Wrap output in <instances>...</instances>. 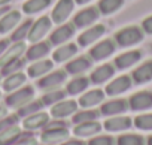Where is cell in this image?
Returning a JSON list of instances; mask_svg holds the SVG:
<instances>
[{
  "mask_svg": "<svg viewBox=\"0 0 152 145\" xmlns=\"http://www.w3.org/2000/svg\"><path fill=\"white\" fill-rule=\"evenodd\" d=\"M70 138V130L63 120H51L46 127L40 132V142L48 145H60L66 139Z\"/></svg>",
  "mask_w": 152,
  "mask_h": 145,
  "instance_id": "cell-1",
  "label": "cell"
},
{
  "mask_svg": "<svg viewBox=\"0 0 152 145\" xmlns=\"http://www.w3.org/2000/svg\"><path fill=\"white\" fill-rule=\"evenodd\" d=\"M143 36H145V32L142 30L140 26H127L115 33L113 40L118 46L128 48V46H134L139 42H142Z\"/></svg>",
  "mask_w": 152,
  "mask_h": 145,
  "instance_id": "cell-2",
  "label": "cell"
},
{
  "mask_svg": "<svg viewBox=\"0 0 152 145\" xmlns=\"http://www.w3.org/2000/svg\"><path fill=\"white\" fill-rule=\"evenodd\" d=\"M33 99H34V87L33 85H23L18 90L8 93V96L5 97V106L8 109L17 111Z\"/></svg>",
  "mask_w": 152,
  "mask_h": 145,
  "instance_id": "cell-3",
  "label": "cell"
},
{
  "mask_svg": "<svg viewBox=\"0 0 152 145\" xmlns=\"http://www.w3.org/2000/svg\"><path fill=\"white\" fill-rule=\"evenodd\" d=\"M67 79V72L64 69H58V70H51L49 74H46L45 77L39 78L37 81V87L40 90H54V88H60Z\"/></svg>",
  "mask_w": 152,
  "mask_h": 145,
  "instance_id": "cell-4",
  "label": "cell"
},
{
  "mask_svg": "<svg viewBox=\"0 0 152 145\" xmlns=\"http://www.w3.org/2000/svg\"><path fill=\"white\" fill-rule=\"evenodd\" d=\"M100 115L103 117H115V115H124L127 111H130L128 108V99H122V97H116V99H110L106 100L100 105Z\"/></svg>",
  "mask_w": 152,
  "mask_h": 145,
  "instance_id": "cell-5",
  "label": "cell"
},
{
  "mask_svg": "<svg viewBox=\"0 0 152 145\" xmlns=\"http://www.w3.org/2000/svg\"><path fill=\"white\" fill-rule=\"evenodd\" d=\"M51 121V115L49 112H45L43 109L33 114V115H28L26 118H23L21 121V127L24 132H36V130H43L46 127V124Z\"/></svg>",
  "mask_w": 152,
  "mask_h": 145,
  "instance_id": "cell-6",
  "label": "cell"
},
{
  "mask_svg": "<svg viewBox=\"0 0 152 145\" xmlns=\"http://www.w3.org/2000/svg\"><path fill=\"white\" fill-rule=\"evenodd\" d=\"M51 27H52V20H51V17L42 15V17H39L36 21H33L27 39H28L31 43L39 42V40H43V38L48 35V32L51 30Z\"/></svg>",
  "mask_w": 152,
  "mask_h": 145,
  "instance_id": "cell-7",
  "label": "cell"
},
{
  "mask_svg": "<svg viewBox=\"0 0 152 145\" xmlns=\"http://www.w3.org/2000/svg\"><path fill=\"white\" fill-rule=\"evenodd\" d=\"M116 49V43L113 39H102V40H97L91 49H90V57L93 61H102L104 58H107L109 55H112Z\"/></svg>",
  "mask_w": 152,
  "mask_h": 145,
  "instance_id": "cell-8",
  "label": "cell"
},
{
  "mask_svg": "<svg viewBox=\"0 0 152 145\" xmlns=\"http://www.w3.org/2000/svg\"><path fill=\"white\" fill-rule=\"evenodd\" d=\"M79 109L78 100L73 99H63L58 103H55L54 106H51L49 109V115L55 120H64L67 117H72L76 111Z\"/></svg>",
  "mask_w": 152,
  "mask_h": 145,
  "instance_id": "cell-9",
  "label": "cell"
},
{
  "mask_svg": "<svg viewBox=\"0 0 152 145\" xmlns=\"http://www.w3.org/2000/svg\"><path fill=\"white\" fill-rule=\"evenodd\" d=\"M128 108L134 112H145L148 109H152V91L142 90L131 94L128 99Z\"/></svg>",
  "mask_w": 152,
  "mask_h": 145,
  "instance_id": "cell-10",
  "label": "cell"
},
{
  "mask_svg": "<svg viewBox=\"0 0 152 145\" xmlns=\"http://www.w3.org/2000/svg\"><path fill=\"white\" fill-rule=\"evenodd\" d=\"M75 9V0H58L51 12V20L55 24H64Z\"/></svg>",
  "mask_w": 152,
  "mask_h": 145,
  "instance_id": "cell-11",
  "label": "cell"
},
{
  "mask_svg": "<svg viewBox=\"0 0 152 145\" xmlns=\"http://www.w3.org/2000/svg\"><path fill=\"white\" fill-rule=\"evenodd\" d=\"M100 11L97 6H88V8H84L82 11H79L73 17V24L76 29H87L90 26H93L99 17H100Z\"/></svg>",
  "mask_w": 152,
  "mask_h": 145,
  "instance_id": "cell-12",
  "label": "cell"
},
{
  "mask_svg": "<svg viewBox=\"0 0 152 145\" xmlns=\"http://www.w3.org/2000/svg\"><path fill=\"white\" fill-rule=\"evenodd\" d=\"M133 84L134 82H133L130 75H119V77L113 78L110 82H107V85L104 88V93H106V96H110V97L121 96L125 91H128Z\"/></svg>",
  "mask_w": 152,
  "mask_h": 145,
  "instance_id": "cell-13",
  "label": "cell"
},
{
  "mask_svg": "<svg viewBox=\"0 0 152 145\" xmlns=\"http://www.w3.org/2000/svg\"><path fill=\"white\" fill-rule=\"evenodd\" d=\"M106 33V27L103 24H96V26H90L87 27L78 38V46L87 48L90 45H94L97 40H100V38H103V35Z\"/></svg>",
  "mask_w": 152,
  "mask_h": 145,
  "instance_id": "cell-14",
  "label": "cell"
},
{
  "mask_svg": "<svg viewBox=\"0 0 152 145\" xmlns=\"http://www.w3.org/2000/svg\"><path fill=\"white\" fill-rule=\"evenodd\" d=\"M91 64H93V60L90 55H79V57H75V58L69 60L66 63L64 70L67 72V75L78 77V75H84L91 67Z\"/></svg>",
  "mask_w": 152,
  "mask_h": 145,
  "instance_id": "cell-15",
  "label": "cell"
},
{
  "mask_svg": "<svg viewBox=\"0 0 152 145\" xmlns=\"http://www.w3.org/2000/svg\"><path fill=\"white\" fill-rule=\"evenodd\" d=\"M75 32H76V27L73 23H64V24H60L49 36V42L51 45H63V43H67L73 36H75Z\"/></svg>",
  "mask_w": 152,
  "mask_h": 145,
  "instance_id": "cell-16",
  "label": "cell"
},
{
  "mask_svg": "<svg viewBox=\"0 0 152 145\" xmlns=\"http://www.w3.org/2000/svg\"><path fill=\"white\" fill-rule=\"evenodd\" d=\"M104 97H106L104 90H100V88L88 90V91H84V93L79 96L78 105H79L82 109L96 108V106H99V105H102V103L104 102Z\"/></svg>",
  "mask_w": 152,
  "mask_h": 145,
  "instance_id": "cell-17",
  "label": "cell"
},
{
  "mask_svg": "<svg viewBox=\"0 0 152 145\" xmlns=\"http://www.w3.org/2000/svg\"><path fill=\"white\" fill-rule=\"evenodd\" d=\"M102 126L109 133H119L128 130L133 126V120L127 115H115V117H107Z\"/></svg>",
  "mask_w": 152,
  "mask_h": 145,
  "instance_id": "cell-18",
  "label": "cell"
},
{
  "mask_svg": "<svg viewBox=\"0 0 152 145\" xmlns=\"http://www.w3.org/2000/svg\"><path fill=\"white\" fill-rule=\"evenodd\" d=\"M113 75H115V66L112 63H103L91 72L90 82H93L94 85H102L107 82L110 78H113Z\"/></svg>",
  "mask_w": 152,
  "mask_h": 145,
  "instance_id": "cell-19",
  "label": "cell"
},
{
  "mask_svg": "<svg viewBox=\"0 0 152 145\" xmlns=\"http://www.w3.org/2000/svg\"><path fill=\"white\" fill-rule=\"evenodd\" d=\"M51 42L49 40H39L31 43L27 49H26V58L30 61H37V60H43L49 52H51Z\"/></svg>",
  "mask_w": 152,
  "mask_h": 145,
  "instance_id": "cell-20",
  "label": "cell"
},
{
  "mask_svg": "<svg viewBox=\"0 0 152 145\" xmlns=\"http://www.w3.org/2000/svg\"><path fill=\"white\" fill-rule=\"evenodd\" d=\"M103 126L99 120L96 121H87V123H79V124H75L73 127V135L76 138H81V139H85V138H93L96 135H99L102 132Z\"/></svg>",
  "mask_w": 152,
  "mask_h": 145,
  "instance_id": "cell-21",
  "label": "cell"
},
{
  "mask_svg": "<svg viewBox=\"0 0 152 145\" xmlns=\"http://www.w3.org/2000/svg\"><path fill=\"white\" fill-rule=\"evenodd\" d=\"M140 58H142V51H139V49H130V51H125V52L116 55L115 60H113V66H115V69L125 70V69L134 66L136 63H139Z\"/></svg>",
  "mask_w": 152,
  "mask_h": 145,
  "instance_id": "cell-22",
  "label": "cell"
},
{
  "mask_svg": "<svg viewBox=\"0 0 152 145\" xmlns=\"http://www.w3.org/2000/svg\"><path fill=\"white\" fill-rule=\"evenodd\" d=\"M27 46H26V42H11V45L8 46V49L5 51V54L0 57V67H3L15 60H20L24 52H26Z\"/></svg>",
  "mask_w": 152,
  "mask_h": 145,
  "instance_id": "cell-23",
  "label": "cell"
},
{
  "mask_svg": "<svg viewBox=\"0 0 152 145\" xmlns=\"http://www.w3.org/2000/svg\"><path fill=\"white\" fill-rule=\"evenodd\" d=\"M23 21V14L17 9H9L2 18H0V35H6L14 32V29Z\"/></svg>",
  "mask_w": 152,
  "mask_h": 145,
  "instance_id": "cell-24",
  "label": "cell"
},
{
  "mask_svg": "<svg viewBox=\"0 0 152 145\" xmlns=\"http://www.w3.org/2000/svg\"><path fill=\"white\" fill-rule=\"evenodd\" d=\"M131 79L134 84H146L152 81V58L140 63L133 72H131Z\"/></svg>",
  "mask_w": 152,
  "mask_h": 145,
  "instance_id": "cell-25",
  "label": "cell"
},
{
  "mask_svg": "<svg viewBox=\"0 0 152 145\" xmlns=\"http://www.w3.org/2000/svg\"><path fill=\"white\" fill-rule=\"evenodd\" d=\"M54 67V61L49 58H43V60H37L33 61L28 67H27V75L33 79H39L42 77H45L46 74L52 70Z\"/></svg>",
  "mask_w": 152,
  "mask_h": 145,
  "instance_id": "cell-26",
  "label": "cell"
},
{
  "mask_svg": "<svg viewBox=\"0 0 152 145\" xmlns=\"http://www.w3.org/2000/svg\"><path fill=\"white\" fill-rule=\"evenodd\" d=\"M76 54H78V43L67 42V43L60 45V46L52 52V61H55V63H67V61L72 60Z\"/></svg>",
  "mask_w": 152,
  "mask_h": 145,
  "instance_id": "cell-27",
  "label": "cell"
},
{
  "mask_svg": "<svg viewBox=\"0 0 152 145\" xmlns=\"http://www.w3.org/2000/svg\"><path fill=\"white\" fill-rule=\"evenodd\" d=\"M90 85V78L84 77V75H78V77H73L67 84H66V93L69 96H81L84 91H87Z\"/></svg>",
  "mask_w": 152,
  "mask_h": 145,
  "instance_id": "cell-28",
  "label": "cell"
},
{
  "mask_svg": "<svg viewBox=\"0 0 152 145\" xmlns=\"http://www.w3.org/2000/svg\"><path fill=\"white\" fill-rule=\"evenodd\" d=\"M26 81H27V75L24 74L23 70L15 72V74H11V75H8V77H5V78H3L2 90H3V91H6V93L15 91V90H18L20 87L26 85Z\"/></svg>",
  "mask_w": 152,
  "mask_h": 145,
  "instance_id": "cell-29",
  "label": "cell"
},
{
  "mask_svg": "<svg viewBox=\"0 0 152 145\" xmlns=\"http://www.w3.org/2000/svg\"><path fill=\"white\" fill-rule=\"evenodd\" d=\"M24 135V130L20 124H15L3 132H0V145H12Z\"/></svg>",
  "mask_w": 152,
  "mask_h": 145,
  "instance_id": "cell-30",
  "label": "cell"
},
{
  "mask_svg": "<svg viewBox=\"0 0 152 145\" xmlns=\"http://www.w3.org/2000/svg\"><path fill=\"white\" fill-rule=\"evenodd\" d=\"M100 117V111L94 109V108H88V109H78L73 115H72V123L79 124V123H87V121H96Z\"/></svg>",
  "mask_w": 152,
  "mask_h": 145,
  "instance_id": "cell-31",
  "label": "cell"
},
{
  "mask_svg": "<svg viewBox=\"0 0 152 145\" xmlns=\"http://www.w3.org/2000/svg\"><path fill=\"white\" fill-rule=\"evenodd\" d=\"M66 96H67L66 90L54 88V90H46V91L42 94L40 100H42L43 106H49V108H51V106H54L55 103H58L60 100L66 99Z\"/></svg>",
  "mask_w": 152,
  "mask_h": 145,
  "instance_id": "cell-32",
  "label": "cell"
},
{
  "mask_svg": "<svg viewBox=\"0 0 152 145\" xmlns=\"http://www.w3.org/2000/svg\"><path fill=\"white\" fill-rule=\"evenodd\" d=\"M52 0H27L23 5V12L27 15H36L42 11H45Z\"/></svg>",
  "mask_w": 152,
  "mask_h": 145,
  "instance_id": "cell-33",
  "label": "cell"
},
{
  "mask_svg": "<svg viewBox=\"0 0 152 145\" xmlns=\"http://www.w3.org/2000/svg\"><path fill=\"white\" fill-rule=\"evenodd\" d=\"M31 24H33V20H30V18L26 20V21H23L21 24H18V26L14 29V32H12L9 40H11V42H24V39L28 38Z\"/></svg>",
  "mask_w": 152,
  "mask_h": 145,
  "instance_id": "cell-34",
  "label": "cell"
},
{
  "mask_svg": "<svg viewBox=\"0 0 152 145\" xmlns=\"http://www.w3.org/2000/svg\"><path fill=\"white\" fill-rule=\"evenodd\" d=\"M43 108H45V106H43V103H42L40 99H33V100H30L28 103H26L24 106H21L20 109H17L15 114L23 120V118H26V117H28V115H33V114L42 111Z\"/></svg>",
  "mask_w": 152,
  "mask_h": 145,
  "instance_id": "cell-35",
  "label": "cell"
},
{
  "mask_svg": "<svg viewBox=\"0 0 152 145\" xmlns=\"http://www.w3.org/2000/svg\"><path fill=\"white\" fill-rule=\"evenodd\" d=\"M124 2L125 0H99L97 8L102 15H110L115 14L118 9H121Z\"/></svg>",
  "mask_w": 152,
  "mask_h": 145,
  "instance_id": "cell-36",
  "label": "cell"
},
{
  "mask_svg": "<svg viewBox=\"0 0 152 145\" xmlns=\"http://www.w3.org/2000/svg\"><path fill=\"white\" fill-rule=\"evenodd\" d=\"M116 145H146V139L139 133H122L118 136Z\"/></svg>",
  "mask_w": 152,
  "mask_h": 145,
  "instance_id": "cell-37",
  "label": "cell"
},
{
  "mask_svg": "<svg viewBox=\"0 0 152 145\" xmlns=\"http://www.w3.org/2000/svg\"><path fill=\"white\" fill-rule=\"evenodd\" d=\"M133 126L143 132H152V112H143L139 114L133 120Z\"/></svg>",
  "mask_w": 152,
  "mask_h": 145,
  "instance_id": "cell-38",
  "label": "cell"
},
{
  "mask_svg": "<svg viewBox=\"0 0 152 145\" xmlns=\"http://www.w3.org/2000/svg\"><path fill=\"white\" fill-rule=\"evenodd\" d=\"M24 60L23 58H20V60H15V61H12V63H9V64H6V66H3V67H0V77H8V75H11V74H15V72H20L21 69H23V66H24Z\"/></svg>",
  "mask_w": 152,
  "mask_h": 145,
  "instance_id": "cell-39",
  "label": "cell"
},
{
  "mask_svg": "<svg viewBox=\"0 0 152 145\" xmlns=\"http://www.w3.org/2000/svg\"><path fill=\"white\" fill-rule=\"evenodd\" d=\"M87 145H116V139L110 135H96L90 138Z\"/></svg>",
  "mask_w": 152,
  "mask_h": 145,
  "instance_id": "cell-40",
  "label": "cell"
},
{
  "mask_svg": "<svg viewBox=\"0 0 152 145\" xmlns=\"http://www.w3.org/2000/svg\"><path fill=\"white\" fill-rule=\"evenodd\" d=\"M18 123H20V117L17 114H8L6 117H3L0 120V132H3V130H6Z\"/></svg>",
  "mask_w": 152,
  "mask_h": 145,
  "instance_id": "cell-41",
  "label": "cell"
},
{
  "mask_svg": "<svg viewBox=\"0 0 152 145\" xmlns=\"http://www.w3.org/2000/svg\"><path fill=\"white\" fill-rule=\"evenodd\" d=\"M12 145H37V139L33 135H23L17 142H14Z\"/></svg>",
  "mask_w": 152,
  "mask_h": 145,
  "instance_id": "cell-42",
  "label": "cell"
},
{
  "mask_svg": "<svg viewBox=\"0 0 152 145\" xmlns=\"http://www.w3.org/2000/svg\"><path fill=\"white\" fill-rule=\"evenodd\" d=\"M140 27H142V30H143L145 33H148V35H152V15L146 17V18L142 21Z\"/></svg>",
  "mask_w": 152,
  "mask_h": 145,
  "instance_id": "cell-43",
  "label": "cell"
},
{
  "mask_svg": "<svg viewBox=\"0 0 152 145\" xmlns=\"http://www.w3.org/2000/svg\"><path fill=\"white\" fill-rule=\"evenodd\" d=\"M60 145H87V142H84L81 138H69Z\"/></svg>",
  "mask_w": 152,
  "mask_h": 145,
  "instance_id": "cell-44",
  "label": "cell"
},
{
  "mask_svg": "<svg viewBox=\"0 0 152 145\" xmlns=\"http://www.w3.org/2000/svg\"><path fill=\"white\" fill-rule=\"evenodd\" d=\"M9 45H11V40L9 39H0V57L5 54V51L8 49Z\"/></svg>",
  "mask_w": 152,
  "mask_h": 145,
  "instance_id": "cell-45",
  "label": "cell"
},
{
  "mask_svg": "<svg viewBox=\"0 0 152 145\" xmlns=\"http://www.w3.org/2000/svg\"><path fill=\"white\" fill-rule=\"evenodd\" d=\"M6 115H8V108L0 105V120H2L3 117H6Z\"/></svg>",
  "mask_w": 152,
  "mask_h": 145,
  "instance_id": "cell-46",
  "label": "cell"
},
{
  "mask_svg": "<svg viewBox=\"0 0 152 145\" xmlns=\"http://www.w3.org/2000/svg\"><path fill=\"white\" fill-rule=\"evenodd\" d=\"M9 9H11L9 6H0V18H2V17H3L8 11H9Z\"/></svg>",
  "mask_w": 152,
  "mask_h": 145,
  "instance_id": "cell-47",
  "label": "cell"
},
{
  "mask_svg": "<svg viewBox=\"0 0 152 145\" xmlns=\"http://www.w3.org/2000/svg\"><path fill=\"white\" fill-rule=\"evenodd\" d=\"M12 0H0V6H9Z\"/></svg>",
  "mask_w": 152,
  "mask_h": 145,
  "instance_id": "cell-48",
  "label": "cell"
},
{
  "mask_svg": "<svg viewBox=\"0 0 152 145\" xmlns=\"http://www.w3.org/2000/svg\"><path fill=\"white\" fill-rule=\"evenodd\" d=\"M90 2H91V0H75V3H78V5H87Z\"/></svg>",
  "mask_w": 152,
  "mask_h": 145,
  "instance_id": "cell-49",
  "label": "cell"
},
{
  "mask_svg": "<svg viewBox=\"0 0 152 145\" xmlns=\"http://www.w3.org/2000/svg\"><path fill=\"white\" fill-rule=\"evenodd\" d=\"M146 145H152V135H149L146 138Z\"/></svg>",
  "mask_w": 152,
  "mask_h": 145,
  "instance_id": "cell-50",
  "label": "cell"
},
{
  "mask_svg": "<svg viewBox=\"0 0 152 145\" xmlns=\"http://www.w3.org/2000/svg\"><path fill=\"white\" fill-rule=\"evenodd\" d=\"M0 99H2V90H0Z\"/></svg>",
  "mask_w": 152,
  "mask_h": 145,
  "instance_id": "cell-51",
  "label": "cell"
},
{
  "mask_svg": "<svg viewBox=\"0 0 152 145\" xmlns=\"http://www.w3.org/2000/svg\"><path fill=\"white\" fill-rule=\"evenodd\" d=\"M37 145H48V144H37Z\"/></svg>",
  "mask_w": 152,
  "mask_h": 145,
  "instance_id": "cell-52",
  "label": "cell"
}]
</instances>
